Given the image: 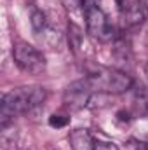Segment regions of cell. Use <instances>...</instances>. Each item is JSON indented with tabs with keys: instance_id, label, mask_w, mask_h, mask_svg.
I'll return each mask as SVG.
<instances>
[{
	"instance_id": "14",
	"label": "cell",
	"mask_w": 148,
	"mask_h": 150,
	"mask_svg": "<svg viewBox=\"0 0 148 150\" xmlns=\"http://www.w3.org/2000/svg\"><path fill=\"white\" fill-rule=\"evenodd\" d=\"M61 4H63V7L65 9H68V11H77L78 7H82L84 5V2L85 0H59Z\"/></svg>"
},
{
	"instance_id": "13",
	"label": "cell",
	"mask_w": 148,
	"mask_h": 150,
	"mask_svg": "<svg viewBox=\"0 0 148 150\" xmlns=\"http://www.w3.org/2000/svg\"><path fill=\"white\" fill-rule=\"evenodd\" d=\"M94 150H120V149H118L113 142H101V140H96Z\"/></svg>"
},
{
	"instance_id": "17",
	"label": "cell",
	"mask_w": 148,
	"mask_h": 150,
	"mask_svg": "<svg viewBox=\"0 0 148 150\" xmlns=\"http://www.w3.org/2000/svg\"><path fill=\"white\" fill-rule=\"evenodd\" d=\"M145 70H147V75H148V65H147V68H145Z\"/></svg>"
},
{
	"instance_id": "4",
	"label": "cell",
	"mask_w": 148,
	"mask_h": 150,
	"mask_svg": "<svg viewBox=\"0 0 148 150\" xmlns=\"http://www.w3.org/2000/svg\"><path fill=\"white\" fill-rule=\"evenodd\" d=\"M12 56L19 70L30 75H40L45 70V56L37 47L30 45L28 42H16L12 49Z\"/></svg>"
},
{
	"instance_id": "15",
	"label": "cell",
	"mask_w": 148,
	"mask_h": 150,
	"mask_svg": "<svg viewBox=\"0 0 148 150\" xmlns=\"http://www.w3.org/2000/svg\"><path fill=\"white\" fill-rule=\"evenodd\" d=\"M127 149L129 150H148V145L143 143V142H140V140H129Z\"/></svg>"
},
{
	"instance_id": "3",
	"label": "cell",
	"mask_w": 148,
	"mask_h": 150,
	"mask_svg": "<svg viewBox=\"0 0 148 150\" xmlns=\"http://www.w3.org/2000/svg\"><path fill=\"white\" fill-rule=\"evenodd\" d=\"M84 16H85V28L91 37L98 38L101 42H106L113 37V28L110 25L108 16L105 11L94 2V0H85L84 5Z\"/></svg>"
},
{
	"instance_id": "9",
	"label": "cell",
	"mask_w": 148,
	"mask_h": 150,
	"mask_svg": "<svg viewBox=\"0 0 148 150\" xmlns=\"http://www.w3.org/2000/svg\"><path fill=\"white\" fill-rule=\"evenodd\" d=\"M68 40H70V45L75 52H78V49L82 47V40H84V35H82V30L75 25V23H68Z\"/></svg>"
},
{
	"instance_id": "8",
	"label": "cell",
	"mask_w": 148,
	"mask_h": 150,
	"mask_svg": "<svg viewBox=\"0 0 148 150\" xmlns=\"http://www.w3.org/2000/svg\"><path fill=\"white\" fill-rule=\"evenodd\" d=\"M38 37H40V40H42L49 49H58V51H61V47H63V35H61V32H59L58 28L47 25V26L38 33Z\"/></svg>"
},
{
	"instance_id": "2",
	"label": "cell",
	"mask_w": 148,
	"mask_h": 150,
	"mask_svg": "<svg viewBox=\"0 0 148 150\" xmlns=\"http://www.w3.org/2000/svg\"><path fill=\"white\" fill-rule=\"evenodd\" d=\"M85 79L94 91L108 94H122L132 87V79L129 75L108 67H89Z\"/></svg>"
},
{
	"instance_id": "7",
	"label": "cell",
	"mask_w": 148,
	"mask_h": 150,
	"mask_svg": "<svg viewBox=\"0 0 148 150\" xmlns=\"http://www.w3.org/2000/svg\"><path fill=\"white\" fill-rule=\"evenodd\" d=\"M68 142H70L72 150H94V143H96L89 129H84V127H77L73 131H70Z\"/></svg>"
},
{
	"instance_id": "12",
	"label": "cell",
	"mask_w": 148,
	"mask_h": 150,
	"mask_svg": "<svg viewBox=\"0 0 148 150\" xmlns=\"http://www.w3.org/2000/svg\"><path fill=\"white\" fill-rule=\"evenodd\" d=\"M70 122V119L68 117H65V115H51L49 117V126L51 127H65L66 124Z\"/></svg>"
},
{
	"instance_id": "1",
	"label": "cell",
	"mask_w": 148,
	"mask_h": 150,
	"mask_svg": "<svg viewBox=\"0 0 148 150\" xmlns=\"http://www.w3.org/2000/svg\"><path fill=\"white\" fill-rule=\"evenodd\" d=\"M47 98V93L44 87H18L7 94L2 96L0 101V124L2 129L7 127V124L21 113L32 112L44 105Z\"/></svg>"
},
{
	"instance_id": "16",
	"label": "cell",
	"mask_w": 148,
	"mask_h": 150,
	"mask_svg": "<svg viewBox=\"0 0 148 150\" xmlns=\"http://www.w3.org/2000/svg\"><path fill=\"white\" fill-rule=\"evenodd\" d=\"M115 4H117V7H118V11H120V12H124V11H125V7L129 5V2H127V0H115Z\"/></svg>"
},
{
	"instance_id": "5",
	"label": "cell",
	"mask_w": 148,
	"mask_h": 150,
	"mask_svg": "<svg viewBox=\"0 0 148 150\" xmlns=\"http://www.w3.org/2000/svg\"><path fill=\"white\" fill-rule=\"evenodd\" d=\"M92 87L91 84L87 82V79H82V80H75L72 82L65 93H63V103L70 108V110H80L84 107L89 105L91 98H92Z\"/></svg>"
},
{
	"instance_id": "6",
	"label": "cell",
	"mask_w": 148,
	"mask_h": 150,
	"mask_svg": "<svg viewBox=\"0 0 148 150\" xmlns=\"http://www.w3.org/2000/svg\"><path fill=\"white\" fill-rule=\"evenodd\" d=\"M122 14H124V23L127 26H140L148 19V5L145 0H134L125 7Z\"/></svg>"
},
{
	"instance_id": "10",
	"label": "cell",
	"mask_w": 148,
	"mask_h": 150,
	"mask_svg": "<svg viewBox=\"0 0 148 150\" xmlns=\"http://www.w3.org/2000/svg\"><path fill=\"white\" fill-rule=\"evenodd\" d=\"M30 21H32V28H33V32H35V33H40V32L49 25V23H47L45 14H44L40 9H33V11H32Z\"/></svg>"
},
{
	"instance_id": "11",
	"label": "cell",
	"mask_w": 148,
	"mask_h": 150,
	"mask_svg": "<svg viewBox=\"0 0 148 150\" xmlns=\"http://www.w3.org/2000/svg\"><path fill=\"white\" fill-rule=\"evenodd\" d=\"M136 105L141 113H148V89L138 87L136 89Z\"/></svg>"
}]
</instances>
